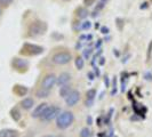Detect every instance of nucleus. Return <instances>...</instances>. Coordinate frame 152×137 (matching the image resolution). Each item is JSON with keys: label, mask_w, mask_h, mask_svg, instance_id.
<instances>
[{"label": "nucleus", "mask_w": 152, "mask_h": 137, "mask_svg": "<svg viewBox=\"0 0 152 137\" xmlns=\"http://www.w3.org/2000/svg\"><path fill=\"white\" fill-rule=\"evenodd\" d=\"M75 121V114L71 111H62L56 118V127L61 130L68 129Z\"/></svg>", "instance_id": "2"}, {"label": "nucleus", "mask_w": 152, "mask_h": 137, "mask_svg": "<svg viewBox=\"0 0 152 137\" xmlns=\"http://www.w3.org/2000/svg\"><path fill=\"white\" fill-rule=\"evenodd\" d=\"M79 101H80V91L77 90V89H73V90L70 93V95L65 98V104L68 106L72 107L75 106Z\"/></svg>", "instance_id": "8"}, {"label": "nucleus", "mask_w": 152, "mask_h": 137, "mask_svg": "<svg viewBox=\"0 0 152 137\" xmlns=\"http://www.w3.org/2000/svg\"><path fill=\"white\" fill-rule=\"evenodd\" d=\"M13 91L15 93L17 96H25L28 94L29 89H28V87L22 86V85H15L14 88H13Z\"/></svg>", "instance_id": "16"}, {"label": "nucleus", "mask_w": 152, "mask_h": 137, "mask_svg": "<svg viewBox=\"0 0 152 137\" xmlns=\"http://www.w3.org/2000/svg\"><path fill=\"white\" fill-rule=\"evenodd\" d=\"M101 44H102V40H99V42L96 44V47H99V46H101Z\"/></svg>", "instance_id": "34"}, {"label": "nucleus", "mask_w": 152, "mask_h": 137, "mask_svg": "<svg viewBox=\"0 0 152 137\" xmlns=\"http://www.w3.org/2000/svg\"><path fill=\"white\" fill-rule=\"evenodd\" d=\"M104 84L107 87H110V80H109V77H105L104 78Z\"/></svg>", "instance_id": "30"}, {"label": "nucleus", "mask_w": 152, "mask_h": 137, "mask_svg": "<svg viewBox=\"0 0 152 137\" xmlns=\"http://www.w3.org/2000/svg\"><path fill=\"white\" fill-rule=\"evenodd\" d=\"M101 33L107 34V33H109V28H107V26H102V28H101Z\"/></svg>", "instance_id": "28"}, {"label": "nucleus", "mask_w": 152, "mask_h": 137, "mask_svg": "<svg viewBox=\"0 0 152 137\" xmlns=\"http://www.w3.org/2000/svg\"><path fill=\"white\" fill-rule=\"evenodd\" d=\"M0 137H20V133L15 129H1Z\"/></svg>", "instance_id": "15"}, {"label": "nucleus", "mask_w": 152, "mask_h": 137, "mask_svg": "<svg viewBox=\"0 0 152 137\" xmlns=\"http://www.w3.org/2000/svg\"><path fill=\"white\" fill-rule=\"evenodd\" d=\"M14 0H0V6L2 7H8Z\"/></svg>", "instance_id": "23"}, {"label": "nucleus", "mask_w": 152, "mask_h": 137, "mask_svg": "<svg viewBox=\"0 0 152 137\" xmlns=\"http://www.w3.org/2000/svg\"><path fill=\"white\" fill-rule=\"evenodd\" d=\"M145 8H148V2L142 4V6H141V9H145Z\"/></svg>", "instance_id": "33"}, {"label": "nucleus", "mask_w": 152, "mask_h": 137, "mask_svg": "<svg viewBox=\"0 0 152 137\" xmlns=\"http://www.w3.org/2000/svg\"><path fill=\"white\" fill-rule=\"evenodd\" d=\"M81 30H84V31H87V30H89L91 28V21H85L84 23H81Z\"/></svg>", "instance_id": "21"}, {"label": "nucleus", "mask_w": 152, "mask_h": 137, "mask_svg": "<svg viewBox=\"0 0 152 137\" xmlns=\"http://www.w3.org/2000/svg\"><path fill=\"white\" fill-rule=\"evenodd\" d=\"M71 74L69 72H62L60 76L57 77V80H56V85H58L60 87L64 86V85H68L71 81Z\"/></svg>", "instance_id": "10"}, {"label": "nucleus", "mask_w": 152, "mask_h": 137, "mask_svg": "<svg viewBox=\"0 0 152 137\" xmlns=\"http://www.w3.org/2000/svg\"><path fill=\"white\" fill-rule=\"evenodd\" d=\"M144 78H145V80H149V81H152V73H151V72H145Z\"/></svg>", "instance_id": "27"}, {"label": "nucleus", "mask_w": 152, "mask_h": 137, "mask_svg": "<svg viewBox=\"0 0 152 137\" xmlns=\"http://www.w3.org/2000/svg\"><path fill=\"white\" fill-rule=\"evenodd\" d=\"M61 112H62L61 109L58 106H56V105H48V107L46 109V111L41 115L40 119L45 122H49L52 121V120H54V119H56Z\"/></svg>", "instance_id": "5"}, {"label": "nucleus", "mask_w": 152, "mask_h": 137, "mask_svg": "<svg viewBox=\"0 0 152 137\" xmlns=\"http://www.w3.org/2000/svg\"><path fill=\"white\" fill-rule=\"evenodd\" d=\"M86 121H87V123H88V126H91V125H93V119H91V117H87Z\"/></svg>", "instance_id": "31"}, {"label": "nucleus", "mask_w": 152, "mask_h": 137, "mask_svg": "<svg viewBox=\"0 0 152 137\" xmlns=\"http://www.w3.org/2000/svg\"><path fill=\"white\" fill-rule=\"evenodd\" d=\"M10 117L14 121H20L21 118H22V114H21V111L17 109V107H13L10 110Z\"/></svg>", "instance_id": "17"}, {"label": "nucleus", "mask_w": 152, "mask_h": 137, "mask_svg": "<svg viewBox=\"0 0 152 137\" xmlns=\"http://www.w3.org/2000/svg\"><path fill=\"white\" fill-rule=\"evenodd\" d=\"M95 97H96V90L95 89H88L87 93H86V102H85V105L88 107L91 106L94 104V101H95Z\"/></svg>", "instance_id": "11"}, {"label": "nucleus", "mask_w": 152, "mask_h": 137, "mask_svg": "<svg viewBox=\"0 0 152 137\" xmlns=\"http://www.w3.org/2000/svg\"><path fill=\"white\" fill-rule=\"evenodd\" d=\"M114 55H117V56H118V55H119V53H118V52H117V49H114Z\"/></svg>", "instance_id": "35"}, {"label": "nucleus", "mask_w": 152, "mask_h": 137, "mask_svg": "<svg viewBox=\"0 0 152 137\" xmlns=\"http://www.w3.org/2000/svg\"><path fill=\"white\" fill-rule=\"evenodd\" d=\"M56 80H57V77L55 76L54 73H48L42 78V81H41V88L47 89V90H50L54 86L56 85Z\"/></svg>", "instance_id": "7"}, {"label": "nucleus", "mask_w": 152, "mask_h": 137, "mask_svg": "<svg viewBox=\"0 0 152 137\" xmlns=\"http://www.w3.org/2000/svg\"><path fill=\"white\" fill-rule=\"evenodd\" d=\"M80 137H91V130L88 127H85L80 130Z\"/></svg>", "instance_id": "20"}, {"label": "nucleus", "mask_w": 152, "mask_h": 137, "mask_svg": "<svg viewBox=\"0 0 152 137\" xmlns=\"http://www.w3.org/2000/svg\"><path fill=\"white\" fill-rule=\"evenodd\" d=\"M115 22L118 23V29L119 30H122V24H124V20L122 18H117Z\"/></svg>", "instance_id": "25"}, {"label": "nucleus", "mask_w": 152, "mask_h": 137, "mask_svg": "<svg viewBox=\"0 0 152 137\" xmlns=\"http://www.w3.org/2000/svg\"><path fill=\"white\" fill-rule=\"evenodd\" d=\"M48 107V104L47 103H40L39 105L34 107L33 112L31 113V117L34 118V119H38V118H41V115L44 114V112L46 111V109Z\"/></svg>", "instance_id": "9"}, {"label": "nucleus", "mask_w": 152, "mask_h": 137, "mask_svg": "<svg viewBox=\"0 0 152 137\" xmlns=\"http://www.w3.org/2000/svg\"><path fill=\"white\" fill-rule=\"evenodd\" d=\"M53 137H64V135H55V136Z\"/></svg>", "instance_id": "36"}, {"label": "nucleus", "mask_w": 152, "mask_h": 137, "mask_svg": "<svg viewBox=\"0 0 152 137\" xmlns=\"http://www.w3.org/2000/svg\"><path fill=\"white\" fill-rule=\"evenodd\" d=\"M49 94H50V90L44 89V88H41V87L36 91V96H37L38 98H47V97L49 96Z\"/></svg>", "instance_id": "18"}, {"label": "nucleus", "mask_w": 152, "mask_h": 137, "mask_svg": "<svg viewBox=\"0 0 152 137\" xmlns=\"http://www.w3.org/2000/svg\"><path fill=\"white\" fill-rule=\"evenodd\" d=\"M73 90L72 89V87H71V85H64V86H61L60 87V91H58V94H60V97L62 98H66L69 95H70V93Z\"/></svg>", "instance_id": "13"}, {"label": "nucleus", "mask_w": 152, "mask_h": 137, "mask_svg": "<svg viewBox=\"0 0 152 137\" xmlns=\"http://www.w3.org/2000/svg\"><path fill=\"white\" fill-rule=\"evenodd\" d=\"M151 53H152V41L149 44V47H148V56H146V60L149 61L150 57H151Z\"/></svg>", "instance_id": "24"}, {"label": "nucleus", "mask_w": 152, "mask_h": 137, "mask_svg": "<svg viewBox=\"0 0 152 137\" xmlns=\"http://www.w3.org/2000/svg\"><path fill=\"white\" fill-rule=\"evenodd\" d=\"M87 77H88V79H89L91 81H93V80L95 79V74H94L93 72H88V73H87Z\"/></svg>", "instance_id": "29"}, {"label": "nucleus", "mask_w": 152, "mask_h": 137, "mask_svg": "<svg viewBox=\"0 0 152 137\" xmlns=\"http://www.w3.org/2000/svg\"><path fill=\"white\" fill-rule=\"evenodd\" d=\"M45 52V48L42 46L37 45V44H31V42H24L22 45V48L20 50L21 55L24 56H39Z\"/></svg>", "instance_id": "3"}, {"label": "nucleus", "mask_w": 152, "mask_h": 137, "mask_svg": "<svg viewBox=\"0 0 152 137\" xmlns=\"http://www.w3.org/2000/svg\"><path fill=\"white\" fill-rule=\"evenodd\" d=\"M1 14H2V9H1V6H0V16H1Z\"/></svg>", "instance_id": "37"}, {"label": "nucleus", "mask_w": 152, "mask_h": 137, "mask_svg": "<svg viewBox=\"0 0 152 137\" xmlns=\"http://www.w3.org/2000/svg\"><path fill=\"white\" fill-rule=\"evenodd\" d=\"M42 137H53L52 135H46V136H42Z\"/></svg>", "instance_id": "38"}, {"label": "nucleus", "mask_w": 152, "mask_h": 137, "mask_svg": "<svg viewBox=\"0 0 152 137\" xmlns=\"http://www.w3.org/2000/svg\"><path fill=\"white\" fill-rule=\"evenodd\" d=\"M20 105L24 110H31L33 107V105H34V99L31 98V97H25L24 99L21 101Z\"/></svg>", "instance_id": "14"}, {"label": "nucleus", "mask_w": 152, "mask_h": 137, "mask_svg": "<svg viewBox=\"0 0 152 137\" xmlns=\"http://www.w3.org/2000/svg\"><path fill=\"white\" fill-rule=\"evenodd\" d=\"M104 63H105L104 57H101V58H99V64H101V65H104Z\"/></svg>", "instance_id": "32"}, {"label": "nucleus", "mask_w": 152, "mask_h": 137, "mask_svg": "<svg viewBox=\"0 0 152 137\" xmlns=\"http://www.w3.org/2000/svg\"><path fill=\"white\" fill-rule=\"evenodd\" d=\"M75 65H76L77 70H83L85 66V60L83 56H78L75 60Z\"/></svg>", "instance_id": "19"}, {"label": "nucleus", "mask_w": 152, "mask_h": 137, "mask_svg": "<svg viewBox=\"0 0 152 137\" xmlns=\"http://www.w3.org/2000/svg\"><path fill=\"white\" fill-rule=\"evenodd\" d=\"M12 66L13 68H15L16 71L23 73V72H26L29 68V61L21 58V57H14L12 60Z\"/></svg>", "instance_id": "6"}, {"label": "nucleus", "mask_w": 152, "mask_h": 137, "mask_svg": "<svg viewBox=\"0 0 152 137\" xmlns=\"http://www.w3.org/2000/svg\"><path fill=\"white\" fill-rule=\"evenodd\" d=\"M94 2H95V0H84V5L86 7H89L91 5H94Z\"/></svg>", "instance_id": "26"}, {"label": "nucleus", "mask_w": 152, "mask_h": 137, "mask_svg": "<svg viewBox=\"0 0 152 137\" xmlns=\"http://www.w3.org/2000/svg\"><path fill=\"white\" fill-rule=\"evenodd\" d=\"M62 1H65V2H69V1H71V0H62Z\"/></svg>", "instance_id": "39"}, {"label": "nucleus", "mask_w": 152, "mask_h": 137, "mask_svg": "<svg viewBox=\"0 0 152 137\" xmlns=\"http://www.w3.org/2000/svg\"><path fill=\"white\" fill-rule=\"evenodd\" d=\"M47 29H48L47 23L44 21H40V20H36L32 23H30V25L28 28V34L31 38L40 37V36L45 34Z\"/></svg>", "instance_id": "1"}, {"label": "nucleus", "mask_w": 152, "mask_h": 137, "mask_svg": "<svg viewBox=\"0 0 152 137\" xmlns=\"http://www.w3.org/2000/svg\"><path fill=\"white\" fill-rule=\"evenodd\" d=\"M75 14H76V17L78 20H86L88 17V15H89V12H88V9L86 7L80 6V7H78L76 9Z\"/></svg>", "instance_id": "12"}, {"label": "nucleus", "mask_w": 152, "mask_h": 137, "mask_svg": "<svg viewBox=\"0 0 152 137\" xmlns=\"http://www.w3.org/2000/svg\"><path fill=\"white\" fill-rule=\"evenodd\" d=\"M91 53H93V49L91 48H89V49H85L84 50V54H83V57L84 58H89L91 57Z\"/></svg>", "instance_id": "22"}, {"label": "nucleus", "mask_w": 152, "mask_h": 137, "mask_svg": "<svg viewBox=\"0 0 152 137\" xmlns=\"http://www.w3.org/2000/svg\"><path fill=\"white\" fill-rule=\"evenodd\" d=\"M72 60V55L70 52L63 50V52H57L52 56V62L56 65H66Z\"/></svg>", "instance_id": "4"}]
</instances>
